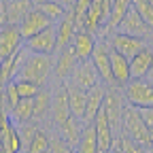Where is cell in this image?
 I'll list each match as a JSON object with an SVG mask.
<instances>
[{
    "label": "cell",
    "mask_w": 153,
    "mask_h": 153,
    "mask_svg": "<svg viewBox=\"0 0 153 153\" xmlns=\"http://www.w3.org/2000/svg\"><path fill=\"white\" fill-rule=\"evenodd\" d=\"M51 26H55L51 19L43 13V11H38L36 7L28 13V17L22 22V26H19V30H22V34H24V38L28 41V38H32V36H36L38 32H43V30H47V28H51Z\"/></svg>",
    "instance_id": "cell-13"
},
{
    "label": "cell",
    "mask_w": 153,
    "mask_h": 153,
    "mask_svg": "<svg viewBox=\"0 0 153 153\" xmlns=\"http://www.w3.org/2000/svg\"><path fill=\"white\" fill-rule=\"evenodd\" d=\"M121 132L128 134V136L132 140H136L138 145L147 147L149 151L153 149V134L151 130L147 128L145 119H143V115L136 106H132V104H126L123 108V119H121Z\"/></svg>",
    "instance_id": "cell-2"
},
{
    "label": "cell",
    "mask_w": 153,
    "mask_h": 153,
    "mask_svg": "<svg viewBox=\"0 0 153 153\" xmlns=\"http://www.w3.org/2000/svg\"><path fill=\"white\" fill-rule=\"evenodd\" d=\"M149 2H151V4H153V0H149Z\"/></svg>",
    "instance_id": "cell-42"
},
{
    "label": "cell",
    "mask_w": 153,
    "mask_h": 153,
    "mask_svg": "<svg viewBox=\"0 0 153 153\" xmlns=\"http://www.w3.org/2000/svg\"><path fill=\"white\" fill-rule=\"evenodd\" d=\"M94 128H96V136H98V145L102 153H108L115 147V140H117V132H115L108 115L104 113V108L98 113V117L94 119Z\"/></svg>",
    "instance_id": "cell-11"
},
{
    "label": "cell",
    "mask_w": 153,
    "mask_h": 153,
    "mask_svg": "<svg viewBox=\"0 0 153 153\" xmlns=\"http://www.w3.org/2000/svg\"><path fill=\"white\" fill-rule=\"evenodd\" d=\"M130 68H132V79H145L149 70L153 68V49L145 47L140 53H136L130 60Z\"/></svg>",
    "instance_id": "cell-24"
},
{
    "label": "cell",
    "mask_w": 153,
    "mask_h": 153,
    "mask_svg": "<svg viewBox=\"0 0 153 153\" xmlns=\"http://www.w3.org/2000/svg\"><path fill=\"white\" fill-rule=\"evenodd\" d=\"M138 111H140V115H143V119H145L147 128H149L151 134H153V106H151V108H138Z\"/></svg>",
    "instance_id": "cell-37"
},
{
    "label": "cell",
    "mask_w": 153,
    "mask_h": 153,
    "mask_svg": "<svg viewBox=\"0 0 153 153\" xmlns=\"http://www.w3.org/2000/svg\"><path fill=\"white\" fill-rule=\"evenodd\" d=\"M70 81L87 91V89H91V87H96L100 83V74H98V70L94 68L91 60H85V62L76 64V68H74V72L70 76Z\"/></svg>",
    "instance_id": "cell-14"
},
{
    "label": "cell",
    "mask_w": 153,
    "mask_h": 153,
    "mask_svg": "<svg viewBox=\"0 0 153 153\" xmlns=\"http://www.w3.org/2000/svg\"><path fill=\"white\" fill-rule=\"evenodd\" d=\"M123 100H126V96L119 91V87H111L104 98V113L108 115V119L117 134L121 132V119H123V108H126Z\"/></svg>",
    "instance_id": "cell-8"
},
{
    "label": "cell",
    "mask_w": 153,
    "mask_h": 153,
    "mask_svg": "<svg viewBox=\"0 0 153 153\" xmlns=\"http://www.w3.org/2000/svg\"><path fill=\"white\" fill-rule=\"evenodd\" d=\"M145 79H147V81H149V83H151V85H153V68H151V70H149V74H147V76H145Z\"/></svg>",
    "instance_id": "cell-39"
},
{
    "label": "cell",
    "mask_w": 153,
    "mask_h": 153,
    "mask_svg": "<svg viewBox=\"0 0 153 153\" xmlns=\"http://www.w3.org/2000/svg\"><path fill=\"white\" fill-rule=\"evenodd\" d=\"M57 2H60L66 11H72L74 9V2H76V0H57Z\"/></svg>",
    "instance_id": "cell-38"
},
{
    "label": "cell",
    "mask_w": 153,
    "mask_h": 153,
    "mask_svg": "<svg viewBox=\"0 0 153 153\" xmlns=\"http://www.w3.org/2000/svg\"><path fill=\"white\" fill-rule=\"evenodd\" d=\"M111 45L106 41H98L96 43V49H94V55H91V64L94 68L98 70L100 79L104 83H108L111 87H115V79H113V66H111Z\"/></svg>",
    "instance_id": "cell-6"
},
{
    "label": "cell",
    "mask_w": 153,
    "mask_h": 153,
    "mask_svg": "<svg viewBox=\"0 0 153 153\" xmlns=\"http://www.w3.org/2000/svg\"><path fill=\"white\" fill-rule=\"evenodd\" d=\"M36 9H38V11H43L53 24H60L62 19L66 17V13H68L60 2H57V0H43V2H38V4H36Z\"/></svg>",
    "instance_id": "cell-27"
},
{
    "label": "cell",
    "mask_w": 153,
    "mask_h": 153,
    "mask_svg": "<svg viewBox=\"0 0 153 153\" xmlns=\"http://www.w3.org/2000/svg\"><path fill=\"white\" fill-rule=\"evenodd\" d=\"M76 64H79V60H76V55L72 51V47H66L62 51H57V60H55V76L60 81H66L68 76H72Z\"/></svg>",
    "instance_id": "cell-20"
},
{
    "label": "cell",
    "mask_w": 153,
    "mask_h": 153,
    "mask_svg": "<svg viewBox=\"0 0 153 153\" xmlns=\"http://www.w3.org/2000/svg\"><path fill=\"white\" fill-rule=\"evenodd\" d=\"M132 7L136 9V11L140 13V17L145 19V22H147L151 28H153V4L149 2V0H134Z\"/></svg>",
    "instance_id": "cell-35"
},
{
    "label": "cell",
    "mask_w": 153,
    "mask_h": 153,
    "mask_svg": "<svg viewBox=\"0 0 153 153\" xmlns=\"http://www.w3.org/2000/svg\"><path fill=\"white\" fill-rule=\"evenodd\" d=\"M132 2H134V0H113L111 19H108V24H106L108 30H117V26L121 24V19L126 17V13L132 9Z\"/></svg>",
    "instance_id": "cell-28"
},
{
    "label": "cell",
    "mask_w": 153,
    "mask_h": 153,
    "mask_svg": "<svg viewBox=\"0 0 153 153\" xmlns=\"http://www.w3.org/2000/svg\"><path fill=\"white\" fill-rule=\"evenodd\" d=\"M24 43L26 38L19 30V26H2V30H0V57L9 60L11 55L24 49Z\"/></svg>",
    "instance_id": "cell-7"
},
{
    "label": "cell",
    "mask_w": 153,
    "mask_h": 153,
    "mask_svg": "<svg viewBox=\"0 0 153 153\" xmlns=\"http://www.w3.org/2000/svg\"><path fill=\"white\" fill-rule=\"evenodd\" d=\"M51 149V136L45 130H36L34 138L30 140V145L24 149L26 153H49Z\"/></svg>",
    "instance_id": "cell-29"
},
{
    "label": "cell",
    "mask_w": 153,
    "mask_h": 153,
    "mask_svg": "<svg viewBox=\"0 0 153 153\" xmlns=\"http://www.w3.org/2000/svg\"><path fill=\"white\" fill-rule=\"evenodd\" d=\"M151 30L153 28L140 17V13L134 7L126 13V17L121 19V24L117 26V32H123V34H130V36H140V38H147Z\"/></svg>",
    "instance_id": "cell-12"
},
{
    "label": "cell",
    "mask_w": 153,
    "mask_h": 153,
    "mask_svg": "<svg viewBox=\"0 0 153 153\" xmlns=\"http://www.w3.org/2000/svg\"><path fill=\"white\" fill-rule=\"evenodd\" d=\"M51 104H53V96L47 89H41L34 98V119H45V115L51 111Z\"/></svg>",
    "instance_id": "cell-30"
},
{
    "label": "cell",
    "mask_w": 153,
    "mask_h": 153,
    "mask_svg": "<svg viewBox=\"0 0 153 153\" xmlns=\"http://www.w3.org/2000/svg\"><path fill=\"white\" fill-rule=\"evenodd\" d=\"M60 130V136L70 145V147H79L81 143V136H83V130H85V121L79 119V117H70L68 121H64L62 126H57Z\"/></svg>",
    "instance_id": "cell-22"
},
{
    "label": "cell",
    "mask_w": 153,
    "mask_h": 153,
    "mask_svg": "<svg viewBox=\"0 0 153 153\" xmlns=\"http://www.w3.org/2000/svg\"><path fill=\"white\" fill-rule=\"evenodd\" d=\"M108 153H123V151H121V149H119V147H113V149H111V151H108Z\"/></svg>",
    "instance_id": "cell-40"
},
{
    "label": "cell",
    "mask_w": 153,
    "mask_h": 153,
    "mask_svg": "<svg viewBox=\"0 0 153 153\" xmlns=\"http://www.w3.org/2000/svg\"><path fill=\"white\" fill-rule=\"evenodd\" d=\"M151 153H153V149H151Z\"/></svg>",
    "instance_id": "cell-43"
},
{
    "label": "cell",
    "mask_w": 153,
    "mask_h": 153,
    "mask_svg": "<svg viewBox=\"0 0 153 153\" xmlns=\"http://www.w3.org/2000/svg\"><path fill=\"white\" fill-rule=\"evenodd\" d=\"M91 2H94V0H76V2H74L72 15H74V22H76V28H79V30L85 28V15H87Z\"/></svg>",
    "instance_id": "cell-33"
},
{
    "label": "cell",
    "mask_w": 153,
    "mask_h": 153,
    "mask_svg": "<svg viewBox=\"0 0 153 153\" xmlns=\"http://www.w3.org/2000/svg\"><path fill=\"white\" fill-rule=\"evenodd\" d=\"M68 89V100H70V111H72V117H79L85 119V108H87V91L81 89L79 85H74L72 81L66 83Z\"/></svg>",
    "instance_id": "cell-23"
},
{
    "label": "cell",
    "mask_w": 153,
    "mask_h": 153,
    "mask_svg": "<svg viewBox=\"0 0 153 153\" xmlns=\"http://www.w3.org/2000/svg\"><path fill=\"white\" fill-rule=\"evenodd\" d=\"M113 49V47H111ZM111 66H113V79H115V87H126L132 81V68H130V57L121 55L113 49L111 53Z\"/></svg>",
    "instance_id": "cell-15"
},
{
    "label": "cell",
    "mask_w": 153,
    "mask_h": 153,
    "mask_svg": "<svg viewBox=\"0 0 153 153\" xmlns=\"http://www.w3.org/2000/svg\"><path fill=\"white\" fill-rule=\"evenodd\" d=\"M34 2H36V4H38V2H43V0H34Z\"/></svg>",
    "instance_id": "cell-41"
},
{
    "label": "cell",
    "mask_w": 153,
    "mask_h": 153,
    "mask_svg": "<svg viewBox=\"0 0 153 153\" xmlns=\"http://www.w3.org/2000/svg\"><path fill=\"white\" fill-rule=\"evenodd\" d=\"M108 45H111L115 51H117V53L130 57V60L147 47L145 38H140V36H130V34H123V32H115L113 38L108 41Z\"/></svg>",
    "instance_id": "cell-10"
},
{
    "label": "cell",
    "mask_w": 153,
    "mask_h": 153,
    "mask_svg": "<svg viewBox=\"0 0 153 153\" xmlns=\"http://www.w3.org/2000/svg\"><path fill=\"white\" fill-rule=\"evenodd\" d=\"M26 49L30 53H45V55H51L57 51V30L55 26L38 32L36 36L28 38L26 41Z\"/></svg>",
    "instance_id": "cell-9"
},
{
    "label": "cell",
    "mask_w": 153,
    "mask_h": 153,
    "mask_svg": "<svg viewBox=\"0 0 153 153\" xmlns=\"http://www.w3.org/2000/svg\"><path fill=\"white\" fill-rule=\"evenodd\" d=\"M30 51L24 47L22 51H17L15 55H11L9 60H2V70H0V81H2V87L9 85L11 81H15V76L19 74V70H22V64L26 60V55Z\"/></svg>",
    "instance_id": "cell-21"
},
{
    "label": "cell",
    "mask_w": 153,
    "mask_h": 153,
    "mask_svg": "<svg viewBox=\"0 0 153 153\" xmlns=\"http://www.w3.org/2000/svg\"><path fill=\"white\" fill-rule=\"evenodd\" d=\"M96 43H98V41L94 38L91 32L79 30L70 47H72V51H74V55H76V60H79V62H85V60H91L94 49H96Z\"/></svg>",
    "instance_id": "cell-16"
},
{
    "label": "cell",
    "mask_w": 153,
    "mask_h": 153,
    "mask_svg": "<svg viewBox=\"0 0 153 153\" xmlns=\"http://www.w3.org/2000/svg\"><path fill=\"white\" fill-rule=\"evenodd\" d=\"M51 117L55 126H62L64 121H68L72 117V111H70V100H68V89L66 85L53 96V104H51Z\"/></svg>",
    "instance_id": "cell-17"
},
{
    "label": "cell",
    "mask_w": 153,
    "mask_h": 153,
    "mask_svg": "<svg viewBox=\"0 0 153 153\" xmlns=\"http://www.w3.org/2000/svg\"><path fill=\"white\" fill-rule=\"evenodd\" d=\"M34 7H36L34 0H2L0 22H2V26H22V22Z\"/></svg>",
    "instance_id": "cell-4"
},
{
    "label": "cell",
    "mask_w": 153,
    "mask_h": 153,
    "mask_svg": "<svg viewBox=\"0 0 153 153\" xmlns=\"http://www.w3.org/2000/svg\"><path fill=\"white\" fill-rule=\"evenodd\" d=\"M15 83H17V91H19V96H22V98H30V100H34L36 96H38V91H41V87L34 85V83H30V81L15 79Z\"/></svg>",
    "instance_id": "cell-34"
},
{
    "label": "cell",
    "mask_w": 153,
    "mask_h": 153,
    "mask_svg": "<svg viewBox=\"0 0 153 153\" xmlns=\"http://www.w3.org/2000/svg\"><path fill=\"white\" fill-rule=\"evenodd\" d=\"M126 102L136 108H151L153 106V85L147 79H132L123 87Z\"/></svg>",
    "instance_id": "cell-3"
},
{
    "label": "cell",
    "mask_w": 153,
    "mask_h": 153,
    "mask_svg": "<svg viewBox=\"0 0 153 153\" xmlns=\"http://www.w3.org/2000/svg\"><path fill=\"white\" fill-rule=\"evenodd\" d=\"M9 115H11V119H13L15 123H19V126L28 123L30 119H34V100L24 98V100L19 102V104H17Z\"/></svg>",
    "instance_id": "cell-26"
},
{
    "label": "cell",
    "mask_w": 153,
    "mask_h": 153,
    "mask_svg": "<svg viewBox=\"0 0 153 153\" xmlns=\"http://www.w3.org/2000/svg\"><path fill=\"white\" fill-rule=\"evenodd\" d=\"M24 98L19 96V91H17V83L15 81H11L9 85H4L2 87V108H4V113H11L19 102H22Z\"/></svg>",
    "instance_id": "cell-31"
},
{
    "label": "cell",
    "mask_w": 153,
    "mask_h": 153,
    "mask_svg": "<svg viewBox=\"0 0 153 153\" xmlns=\"http://www.w3.org/2000/svg\"><path fill=\"white\" fill-rule=\"evenodd\" d=\"M115 147H119L123 153H149V149H147V147L138 145L136 140H132V138L128 136V134H123V132H119V134H117Z\"/></svg>",
    "instance_id": "cell-32"
},
{
    "label": "cell",
    "mask_w": 153,
    "mask_h": 153,
    "mask_svg": "<svg viewBox=\"0 0 153 153\" xmlns=\"http://www.w3.org/2000/svg\"><path fill=\"white\" fill-rule=\"evenodd\" d=\"M55 30H57V51H62V49L70 47V45H72V41H74V36H76V32H79L72 11H68V13H66V17H64L62 22L55 26Z\"/></svg>",
    "instance_id": "cell-18"
},
{
    "label": "cell",
    "mask_w": 153,
    "mask_h": 153,
    "mask_svg": "<svg viewBox=\"0 0 153 153\" xmlns=\"http://www.w3.org/2000/svg\"><path fill=\"white\" fill-rule=\"evenodd\" d=\"M76 153H102L100 145H98V136H96L94 123H85V130H83L79 147H76Z\"/></svg>",
    "instance_id": "cell-25"
},
{
    "label": "cell",
    "mask_w": 153,
    "mask_h": 153,
    "mask_svg": "<svg viewBox=\"0 0 153 153\" xmlns=\"http://www.w3.org/2000/svg\"><path fill=\"white\" fill-rule=\"evenodd\" d=\"M104 98H106V89L100 83L91 89H87V108H85V119H83L85 123H94L98 113L104 108Z\"/></svg>",
    "instance_id": "cell-19"
},
{
    "label": "cell",
    "mask_w": 153,
    "mask_h": 153,
    "mask_svg": "<svg viewBox=\"0 0 153 153\" xmlns=\"http://www.w3.org/2000/svg\"><path fill=\"white\" fill-rule=\"evenodd\" d=\"M49 153H76V149L70 147L62 136H53V138H51V149H49Z\"/></svg>",
    "instance_id": "cell-36"
},
{
    "label": "cell",
    "mask_w": 153,
    "mask_h": 153,
    "mask_svg": "<svg viewBox=\"0 0 153 153\" xmlns=\"http://www.w3.org/2000/svg\"><path fill=\"white\" fill-rule=\"evenodd\" d=\"M111 11H113V0H94L87 15H85V28L83 30L96 34L102 26L108 24Z\"/></svg>",
    "instance_id": "cell-5"
},
{
    "label": "cell",
    "mask_w": 153,
    "mask_h": 153,
    "mask_svg": "<svg viewBox=\"0 0 153 153\" xmlns=\"http://www.w3.org/2000/svg\"><path fill=\"white\" fill-rule=\"evenodd\" d=\"M51 68H53V60L51 55H45V53H28L26 60L22 64V70H19L17 79L22 81H30L38 87H43L51 74Z\"/></svg>",
    "instance_id": "cell-1"
}]
</instances>
